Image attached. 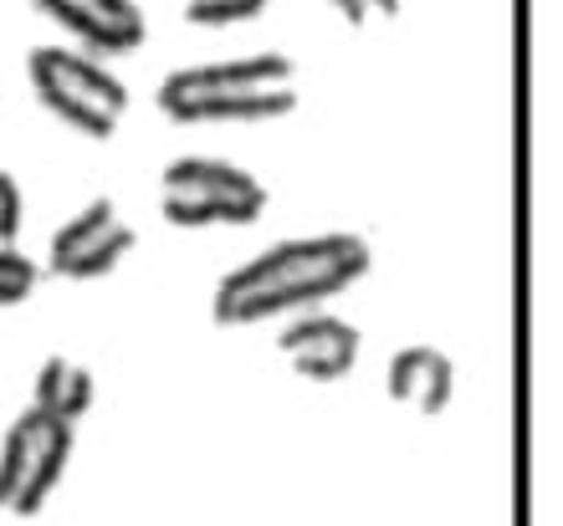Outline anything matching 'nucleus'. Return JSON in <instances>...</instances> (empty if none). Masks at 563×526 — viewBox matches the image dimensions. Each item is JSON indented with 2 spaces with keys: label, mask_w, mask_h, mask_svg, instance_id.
Instances as JSON below:
<instances>
[{
  "label": "nucleus",
  "mask_w": 563,
  "mask_h": 526,
  "mask_svg": "<svg viewBox=\"0 0 563 526\" xmlns=\"http://www.w3.org/2000/svg\"><path fill=\"white\" fill-rule=\"evenodd\" d=\"M369 240L354 231L297 235L282 246L252 256L216 287V322L221 327H252L282 312H312L328 296L349 292L369 271Z\"/></svg>",
  "instance_id": "nucleus-1"
},
{
  "label": "nucleus",
  "mask_w": 563,
  "mask_h": 526,
  "mask_svg": "<svg viewBox=\"0 0 563 526\" xmlns=\"http://www.w3.org/2000/svg\"><path fill=\"white\" fill-rule=\"evenodd\" d=\"M292 57L287 52H252L231 61L179 67L159 82V113L169 123H262L287 117L297 108Z\"/></svg>",
  "instance_id": "nucleus-2"
},
{
  "label": "nucleus",
  "mask_w": 563,
  "mask_h": 526,
  "mask_svg": "<svg viewBox=\"0 0 563 526\" xmlns=\"http://www.w3.org/2000/svg\"><path fill=\"white\" fill-rule=\"evenodd\" d=\"M26 77L46 113H57L67 128L98 138V144L113 138L129 113L123 77H113L103 61L82 57V52H67V46H36L26 57Z\"/></svg>",
  "instance_id": "nucleus-3"
},
{
  "label": "nucleus",
  "mask_w": 563,
  "mask_h": 526,
  "mask_svg": "<svg viewBox=\"0 0 563 526\" xmlns=\"http://www.w3.org/2000/svg\"><path fill=\"white\" fill-rule=\"evenodd\" d=\"M159 210L179 231H206V225H252L267 210V184L246 175L241 164L210 159V154H185L164 164Z\"/></svg>",
  "instance_id": "nucleus-4"
},
{
  "label": "nucleus",
  "mask_w": 563,
  "mask_h": 526,
  "mask_svg": "<svg viewBox=\"0 0 563 526\" xmlns=\"http://www.w3.org/2000/svg\"><path fill=\"white\" fill-rule=\"evenodd\" d=\"M77 445V424L52 419L42 410H21L0 439V512L36 516L67 475Z\"/></svg>",
  "instance_id": "nucleus-5"
},
{
  "label": "nucleus",
  "mask_w": 563,
  "mask_h": 526,
  "mask_svg": "<svg viewBox=\"0 0 563 526\" xmlns=\"http://www.w3.org/2000/svg\"><path fill=\"white\" fill-rule=\"evenodd\" d=\"M129 250H134V225L119 215L108 194H98L92 205H82L52 231V271L67 281H98L113 277Z\"/></svg>",
  "instance_id": "nucleus-6"
},
{
  "label": "nucleus",
  "mask_w": 563,
  "mask_h": 526,
  "mask_svg": "<svg viewBox=\"0 0 563 526\" xmlns=\"http://www.w3.org/2000/svg\"><path fill=\"white\" fill-rule=\"evenodd\" d=\"M282 358L292 363V373L312 383H333V379H349L358 363V348H364V337H358L354 322L333 317V312H297L277 337Z\"/></svg>",
  "instance_id": "nucleus-7"
},
{
  "label": "nucleus",
  "mask_w": 563,
  "mask_h": 526,
  "mask_svg": "<svg viewBox=\"0 0 563 526\" xmlns=\"http://www.w3.org/2000/svg\"><path fill=\"white\" fill-rule=\"evenodd\" d=\"M31 5L42 15H52L67 36H77L92 57L139 52L148 36V21L139 0H31Z\"/></svg>",
  "instance_id": "nucleus-8"
},
{
  "label": "nucleus",
  "mask_w": 563,
  "mask_h": 526,
  "mask_svg": "<svg viewBox=\"0 0 563 526\" xmlns=\"http://www.w3.org/2000/svg\"><path fill=\"white\" fill-rule=\"evenodd\" d=\"M385 389L395 404L416 414H441L451 399H456V363L445 358L441 348L416 343V348H400L385 368Z\"/></svg>",
  "instance_id": "nucleus-9"
},
{
  "label": "nucleus",
  "mask_w": 563,
  "mask_h": 526,
  "mask_svg": "<svg viewBox=\"0 0 563 526\" xmlns=\"http://www.w3.org/2000/svg\"><path fill=\"white\" fill-rule=\"evenodd\" d=\"M92 373L77 358H62V352H52L42 368H36V394H31V410L52 414V419H67L77 424L82 414L92 410Z\"/></svg>",
  "instance_id": "nucleus-10"
},
{
  "label": "nucleus",
  "mask_w": 563,
  "mask_h": 526,
  "mask_svg": "<svg viewBox=\"0 0 563 526\" xmlns=\"http://www.w3.org/2000/svg\"><path fill=\"white\" fill-rule=\"evenodd\" d=\"M36 281H42V266L31 261L21 246H0V307H15V302H26L36 292Z\"/></svg>",
  "instance_id": "nucleus-11"
},
{
  "label": "nucleus",
  "mask_w": 563,
  "mask_h": 526,
  "mask_svg": "<svg viewBox=\"0 0 563 526\" xmlns=\"http://www.w3.org/2000/svg\"><path fill=\"white\" fill-rule=\"evenodd\" d=\"M190 26H241L272 5V0H179Z\"/></svg>",
  "instance_id": "nucleus-12"
},
{
  "label": "nucleus",
  "mask_w": 563,
  "mask_h": 526,
  "mask_svg": "<svg viewBox=\"0 0 563 526\" xmlns=\"http://www.w3.org/2000/svg\"><path fill=\"white\" fill-rule=\"evenodd\" d=\"M21 215H26L21 184H15V175L0 169V246H15V235H21Z\"/></svg>",
  "instance_id": "nucleus-13"
},
{
  "label": "nucleus",
  "mask_w": 563,
  "mask_h": 526,
  "mask_svg": "<svg viewBox=\"0 0 563 526\" xmlns=\"http://www.w3.org/2000/svg\"><path fill=\"white\" fill-rule=\"evenodd\" d=\"M328 5H333L349 26H364L369 15H385V21L389 15H400V0H328Z\"/></svg>",
  "instance_id": "nucleus-14"
}]
</instances>
